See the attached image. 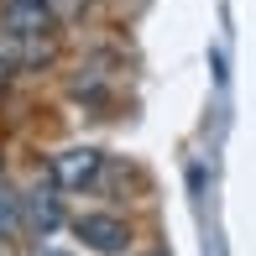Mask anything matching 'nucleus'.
<instances>
[{
    "label": "nucleus",
    "instance_id": "nucleus-1",
    "mask_svg": "<svg viewBox=\"0 0 256 256\" xmlns=\"http://www.w3.org/2000/svg\"><path fill=\"white\" fill-rule=\"evenodd\" d=\"M0 58L10 68H42L58 58L52 32H16V26H0Z\"/></svg>",
    "mask_w": 256,
    "mask_h": 256
},
{
    "label": "nucleus",
    "instance_id": "nucleus-2",
    "mask_svg": "<svg viewBox=\"0 0 256 256\" xmlns=\"http://www.w3.org/2000/svg\"><path fill=\"white\" fill-rule=\"evenodd\" d=\"M100 168H104L100 146H68V152H58V157H52L48 178L58 183V188H89V183L100 178Z\"/></svg>",
    "mask_w": 256,
    "mask_h": 256
},
{
    "label": "nucleus",
    "instance_id": "nucleus-3",
    "mask_svg": "<svg viewBox=\"0 0 256 256\" xmlns=\"http://www.w3.org/2000/svg\"><path fill=\"white\" fill-rule=\"evenodd\" d=\"M74 236L84 240L89 251H100V256H115V251L131 246V230H126V220H115V214H78Z\"/></svg>",
    "mask_w": 256,
    "mask_h": 256
},
{
    "label": "nucleus",
    "instance_id": "nucleus-4",
    "mask_svg": "<svg viewBox=\"0 0 256 256\" xmlns=\"http://www.w3.org/2000/svg\"><path fill=\"white\" fill-rule=\"evenodd\" d=\"M0 21L16 32H52V6L48 0H6V10H0Z\"/></svg>",
    "mask_w": 256,
    "mask_h": 256
},
{
    "label": "nucleus",
    "instance_id": "nucleus-5",
    "mask_svg": "<svg viewBox=\"0 0 256 256\" xmlns=\"http://www.w3.org/2000/svg\"><path fill=\"white\" fill-rule=\"evenodd\" d=\"M21 220H26L32 230H42V236L63 225V209H58V199H52V178L42 183L37 194H26V199H21Z\"/></svg>",
    "mask_w": 256,
    "mask_h": 256
},
{
    "label": "nucleus",
    "instance_id": "nucleus-6",
    "mask_svg": "<svg viewBox=\"0 0 256 256\" xmlns=\"http://www.w3.org/2000/svg\"><path fill=\"white\" fill-rule=\"evenodd\" d=\"M21 225H26V220H21V194H10L6 178H0V240H10Z\"/></svg>",
    "mask_w": 256,
    "mask_h": 256
},
{
    "label": "nucleus",
    "instance_id": "nucleus-7",
    "mask_svg": "<svg viewBox=\"0 0 256 256\" xmlns=\"http://www.w3.org/2000/svg\"><path fill=\"white\" fill-rule=\"evenodd\" d=\"M6 84H10V63L0 58V89H6Z\"/></svg>",
    "mask_w": 256,
    "mask_h": 256
},
{
    "label": "nucleus",
    "instance_id": "nucleus-8",
    "mask_svg": "<svg viewBox=\"0 0 256 256\" xmlns=\"http://www.w3.org/2000/svg\"><path fill=\"white\" fill-rule=\"evenodd\" d=\"M42 256H63V251H42Z\"/></svg>",
    "mask_w": 256,
    "mask_h": 256
},
{
    "label": "nucleus",
    "instance_id": "nucleus-9",
    "mask_svg": "<svg viewBox=\"0 0 256 256\" xmlns=\"http://www.w3.org/2000/svg\"><path fill=\"white\" fill-rule=\"evenodd\" d=\"M0 256H6V251H0Z\"/></svg>",
    "mask_w": 256,
    "mask_h": 256
}]
</instances>
